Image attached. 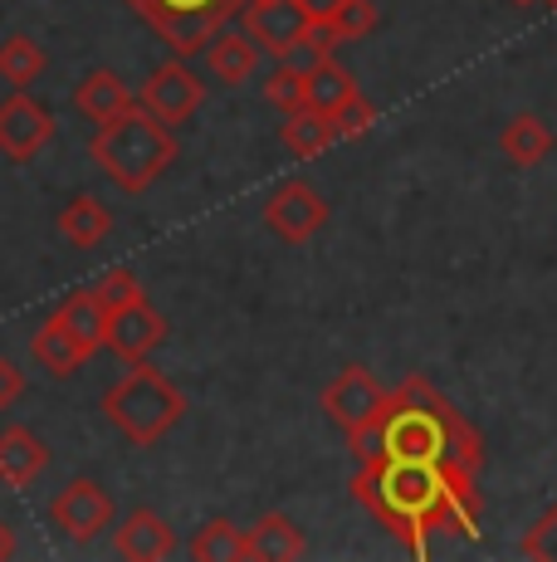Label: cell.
Listing matches in <instances>:
<instances>
[{
  "instance_id": "6da1fadb",
  "label": "cell",
  "mask_w": 557,
  "mask_h": 562,
  "mask_svg": "<svg viewBox=\"0 0 557 562\" xmlns=\"http://www.w3.org/2000/svg\"><path fill=\"white\" fill-rule=\"evenodd\" d=\"M352 499L367 504L411 558H425V538L441 528L459 538L479 533V474L465 464L362 456L352 474Z\"/></svg>"
},
{
  "instance_id": "7a4b0ae2",
  "label": "cell",
  "mask_w": 557,
  "mask_h": 562,
  "mask_svg": "<svg viewBox=\"0 0 557 562\" xmlns=\"http://www.w3.org/2000/svg\"><path fill=\"white\" fill-rule=\"evenodd\" d=\"M352 456L465 464L479 474L485 470V440L465 420V411H455V402L435 392L425 376H406L387 396V411L352 440Z\"/></svg>"
},
{
  "instance_id": "3957f363",
  "label": "cell",
  "mask_w": 557,
  "mask_h": 562,
  "mask_svg": "<svg viewBox=\"0 0 557 562\" xmlns=\"http://www.w3.org/2000/svg\"><path fill=\"white\" fill-rule=\"evenodd\" d=\"M89 153L123 196H143V191H152L171 171L181 143L167 123H157V117L147 113V108H127V113H117L113 123H99Z\"/></svg>"
},
{
  "instance_id": "277c9868",
  "label": "cell",
  "mask_w": 557,
  "mask_h": 562,
  "mask_svg": "<svg viewBox=\"0 0 557 562\" xmlns=\"http://www.w3.org/2000/svg\"><path fill=\"white\" fill-rule=\"evenodd\" d=\"M103 416H109V426L127 446L147 450L186 420V392H181L171 376L157 372V367L133 362L109 392H103Z\"/></svg>"
},
{
  "instance_id": "5b68a950",
  "label": "cell",
  "mask_w": 557,
  "mask_h": 562,
  "mask_svg": "<svg viewBox=\"0 0 557 562\" xmlns=\"http://www.w3.org/2000/svg\"><path fill=\"white\" fill-rule=\"evenodd\" d=\"M123 5H133L147 20V30L167 40L181 59L201 54L235 15H245V0H123Z\"/></svg>"
},
{
  "instance_id": "8992f818",
  "label": "cell",
  "mask_w": 557,
  "mask_h": 562,
  "mask_svg": "<svg viewBox=\"0 0 557 562\" xmlns=\"http://www.w3.org/2000/svg\"><path fill=\"white\" fill-rule=\"evenodd\" d=\"M55 137V113L45 99H35L30 89H15L10 99H0V157L25 167L49 147Z\"/></svg>"
},
{
  "instance_id": "52a82bcc",
  "label": "cell",
  "mask_w": 557,
  "mask_h": 562,
  "mask_svg": "<svg viewBox=\"0 0 557 562\" xmlns=\"http://www.w3.org/2000/svg\"><path fill=\"white\" fill-rule=\"evenodd\" d=\"M387 386L377 382V376L367 372V367H342V372L328 382V392H323V411H328V420H333L338 430H348V440H357L362 430L372 426V420L387 411Z\"/></svg>"
},
{
  "instance_id": "ba28073f",
  "label": "cell",
  "mask_w": 557,
  "mask_h": 562,
  "mask_svg": "<svg viewBox=\"0 0 557 562\" xmlns=\"http://www.w3.org/2000/svg\"><path fill=\"white\" fill-rule=\"evenodd\" d=\"M328 201L318 196L308 181H284L270 201H264V225L270 235H278L284 245H308L318 231L328 225Z\"/></svg>"
},
{
  "instance_id": "9c48e42d",
  "label": "cell",
  "mask_w": 557,
  "mask_h": 562,
  "mask_svg": "<svg viewBox=\"0 0 557 562\" xmlns=\"http://www.w3.org/2000/svg\"><path fill=\"white\" fill-rule=\"evenodd\" d=\"M201 99H206V89H201V79L181 59L152 69L147 74V83L137 89V108H147V113H152L157 123H167V127H181L186 117H196Z\"/></svg>"
},
{
  "instance_id": "30bf717a",
  "label": "cell",
  "mask_w": 557,
  "mask_h": 562,
  "mask_svg": "<svg viewBox=\"0 0 557 562\" xmlns=\"http://www.w3.org/2000/svg\"><path fill=\"white\" fill-rule=\"evenodd\" d=\"M49 524H55L64 538H73V543H89V538H99L103 528H113V499H109V490H103L99 480L64 484V490L55 494V504H49Z\"/></svg>"
},
{
  "instance_id": "8fae6325",
  "label": "cell",
  "mask_w": 557,
  "mask_h": 562,
  "mask_svg": "<svg viewBox=\"0 0 557 562\" xmlns=\"http://www.w3.org/2000/svg\"><path fill=\"white\" fill-rule=\"evenodd\" d=\"M167 318L157 313L152 304H147V294L143 299H133V304H123V308H113L109 313V342L103 348L113 352L117 362H147L157 348L167 342Z\"/></svg>"
},
{
  "instance_id": "7c38bea8",
  "label": "cell",
  "mask_w": 557,
  "mask_h": 562,
  "mask_svg": "<svg viewBox=\"0 0 557 562\" xmlns=\"http://www.w3.org/2000/svg\"><path fill=\"white\" fill-rule=\"evenodd\" d=\"M308 25H314V15L298 0H250L245 5V35L274 59H288Z\"/></svg>"
},
{
  "instance_id": "4fadbf2b",
  "label": "cell",
  "mask_w": 557,
  "mask_h": 562,
  "mask_svg": "<svg viewBox=\"0 0 557 562\" xmlns=\"http://www.w3.org/2000/svg\"><path fill=\"white\" fill-rule=\"evenodd\" d=\"M113 553L127 562H162L177 553V533H171V524L157 509H133L117 524Z\"/></svg>"
},
{
  "instance_id": "5bb4252c",
  "label": "cell",
  "mask_w": 557,
  "mask_h": 562,
  "mask_svg": "<svg viewBox=\"0 0 557 562\" xmlns=\"http://www.w3.org/2000/svg\"><path fill=\"white\" fill-rule=\"evenodd\" d=\"M30 358L45 367L49 376H73L93 352H89V342L59 318V313H49V318L35 328V338H30Z\"/></svg>"
},
{
  "instance_id": "9a60e30c",
  "label": "cell",
  "mask_w": 557,
  "mask_h": 562,
  "mask_svg": "<svg viewBox=\"0 0 557 562\" xmlns=\"http://www.w3.org/2000/svg\"><path fill=\"white\" fill-rule=\"evenodd\" d=\"M45 464H49V446L30 426L0 430V484L25 490V484H35L39 474H45Z\"/></svg>"
},
{
  "instance_id": "2e32d148",
  "label": "cell",
  "mask_w": 557,
  "mask_h": 562,
  "mask_svg": "<svg viewBox=\"0 0 557 562\" xmlns=\"http://www.w3.org/2000/svg\"><path fill=\"white\" fill-rule=\"evenodd\" d=\"M73 108H79V117H89V123H113L117 113L137 108V93L127 89L113 69H89L79 79V89H73Z\"/></svg>"
},
{
  "instance_id": "e0dca14e",
  "label": "cell",
  "mask_w": 557,
  "mask_h": 562,
  "mask_svg": "<svg viewBox=\"0 0 557 562\" xmlns=\"http://www.w3.org/2000/svg\"><path fill=\"white\" fill-rule=\"evenodd\" d=\"M553 147H557V137H553V127L543 123L538 113L509 117V123H503V133H499V153L509 157L513 167H523V171L543 167V161L553 157Z\"/></svg>"
},
{
  "instance_id": "ac0fdd59",
  "label": "cell",
  "mask_w": 557,
  "mask_h": 562,
  "mask_svg": "<svg viewBox=\"0 0 557 562\" xmlns=\"http://www.w3.org/2000/svg\"><path fill=\"white\" fill-rule=\"evenodd\" d=\"M55 221H59V235L73 245V250H99V245L113 235V211L99 196H89V191L64 201V211Z\"/></svg>"
},
{
  "instance_id": "d6986e66",
  "label": "cell",
  "mask_w": 557,
  "mask_h": 562,
  "mask_svg": "<svg viewBox=\"0 0 557 562\" xmlns=\"http://www.w3.org/2000/svg\"><path fill=\"white\" fill-rule=\"evenodd\" d=\"M260 45H254L250 35H240V30H230L225 25L216 40L206 45V64H211V74H216L220 83H230V89H240L245 79H254V69H260Z\"/></svg>"
},
{
  "instance_id": "ffe728a7",
  "label": "cell",
  "mask_w": 557,
  "mask_h": 562,
  "mask_svg": "<svg viewBox=\"0 0 557 562\" xmlns=\"http://www.w3.org/2000/svg\"><path fill=\"white\" fill-rule=\"evenodd\" d=\"M186 553L196 562H254L250 558V528L230 524V518H206V524L191 533Z\"/></svg>"
},
{
  "instance_id": "44dd1931",
  "label": "cell",
  "mask_w": 557,
  "mask_h": 562,
  "mask_svg": "<svg viewBox=\"0 0 557 562\" xmlns=\"http://www.w3.org/2000/svg\"><path fill=\"white\" fill-rule=\"evenodd\" d=\"M308 553L304 528L288 514H264L260 524L250 528V558L254 562H298Z\"/></svg>"
},
{
  "instance_id": "7402d4cb",
  "label": "cell",
  "mask_w": 557,
  "mask_h": 562,
  "mask_svg": "<svg viewBox=\"0 0 557 562\" xmlns=\"http://www.w3.org/2000/svg\"><path fill=\"white\" fill-rule=\"evenodd\" d=\"M333 143H342L338 137V123H333V113H323V108H298V113H288L284 117V147L294 157H318V153H328Z\"/></svg>"
},
{
  "instance_id": "603a6c76",
  "label": "cell",
  "mask_w": 557,
  "mask_h": 562,
  "mask_svg": "<svg viewBox=\"0 0 557 562\" xmlns=\"http://www.w3.org/2000/svg\"><path fill=\"white\" fill-rule=\"evenodd\" d=\"M55 313L69 323L73 333H79L83 342H89V352H99L103 342H109V308L99 304V294H93V289H73V294L64 299Z\"/></svg>"
},
{
  "instance_id": "cb8c5ba5",
  "label": "cell",
  "mask_w": 557,
  "mask_h": 562,
  "mask_svg": "<svg viewBox=\"0 0 557 562\" xmlns=\"http://www.w3.org/2000/svg\"><path fill=\"white\" fill-rule=\"evenodd\" d=\"M45 69H49V54L30 35H10L5 45H0V79H5L10 89H30L35 79H45Z\"/></svg>"
},
{
  "instance_id": "d4e9b609",
  "label": "cell",
  "mask_w": 557,
  "mask_h": 562,
  "mask_svg": "<svg viewBox=\"0 0 557 562\" xmlns=\"http://www.w3.org/2000/svg\"><path fill=\"white\" fill-rule=\"evenodd\" d=\"M304 79H308V103L314 108H323V113H338L342 103H352L357 99V83H352V74L342 69V64L333 59H318V64H308L304 69Z\"/></svg>"
},
{
  "instance_id": "484cf974",
  "label": "cell",
  "mask_w": 557,
  "mask_h": 562,
  "mask_svg": "<svg viewBox=\"0 0 557 562\" xmlns=\"http://www.w3.org/2000/svg\"><path fill=\"white\" fill-rule=\"evenodd\" d=\"M264 103L270 108H278V113H298V108H308V79H304V69L298 64H278V69H270L264 74Z\"/></svg>"
},
{
  "instance_id": "4316f807",
  "label": "cell",
  "mask_w": 557,
  "mask_h": 562,
  "mask_svg": "<svg viewBox=\"0 0 557 562\" xmlns=\"http://www.w3.org/2000/svg\"><path fill=\"white\" fill-rule=\"evenodd\" d=\"M93 294H99V304L103 308H123V304H133V299H143V284H137V274L127 265H113V269H103L99 279H93Z\"/></svg>"
},
{
  "instance_id": "83f0119b",
  "label": "cell",
  "mask_w": 557,
  "mask_h": 562,
  "mask_svg": "<svg viewBox=\"0 0 557 562\" xmlns=\"http://www.w3.org/2000/svg\"><path fill=\"white\" fill-rule=\"evenodd\" d=\"M377 5L372 0H348V5H338L333 15H328V25L338 30V40H367L372 30H377Z\"/></svg>"
},
{
  "instance_id": "f1b7e54d",
  "label": "cell",
  "mask_w": 557,
  "mask_h": 562,
  "mask_svg": "<svg viewBox=\"0 0 557 562\" xmlns=\"http://www.w3.org/2000/svg\"><path fill=\"white\" fill-rule=\"evenodd\" d=\"M333 45H342L338 30L328 25V20H314V25L304 30V40L294 45V54H288V64H298V69H308V64L318 59H333Z\"/></svg>"
},
{
  "instance_id": "f546056e",
  "label": "cell",
  "mask_w": 557,
  "mask_h": 562,
  "mask_svg": "<svg viewBox=\"0 0 557 562\" xmlns=\"http://www.w3.org/2000/svg\"><path fill=\"white\" fill-rule=\"evenodd\" d=\"M333 123H338V137H342V143H357V137H367L372 127H377V108H372L367 93H357L352 103L338 108Z\"/></svg>"
},
{
  "instance_id": "4dcf8cb0",
  "label": "cell",
  "mask_w": 557,
  "mask_h": 562,
  "mask_svg": "<svg viewBox=\"0 0 557 562\" xmlns=\"http://www.w3.org/2000/svg\"><path fill=\"white\" fill-rule=\"evenodd\" d=\"M20 396H25V372L10 358H0V411H10Z\"/></svg>"
},
{
  "instance_id": "1f68e13d",
  "label": "cell",
  "mask_w": 557,
  "mask_h": 562,
  "mask_svg": "<svg viewBox=\"0 0 557 562\" xmlns=\"http://www.w3.org/2000/svg\"><path fill=\"white\" fill-rule=\"evenodd\" d=\"M298 5H304L308 15H314V20H328V15H333V10H338V5H348V0H298Z\"/></svg>"
},
{
  "instance_id": "d6a6232c",
  "label": "cell",
  "mask_w": 557,
  "mask_h": 562,
  "mask_svg": "<svg viewBox=\"0 0 557 562\" xmlns=\"http://www.w3.org/2000/svg\"><path fill=\"white\" fill-rule=\"evenodd\" d=\"M15 548H20V543H15V528H10L5 518H0V562L15 558Z\"/></svg>"
},
{
  "instance_id": "836d02e7",
  "label": "cell",
  "mask_w": 557,
  "mask_h": 562,
  "mask_svg": "<svg viewBox=\"0 0 557 562\" xmlns=\"http://www.w3.org/2000/svg\"><path fill=\"white\" fill-rule=\"evenodd\" d=\"M543 5H548V10H557V0H543Z\"/></svg>"
},
{
  "instance_id": "e575fe53",
  "label": "cell",
  "mask_w": 557,
  "mask_h": 562,
  "mask_svg": "<svg viewBox=\"0 0 557 562\" xmlns=\"http://www.w3.org/2000/svg\"><path fill=\"white\" fill-rule=\"evenodd\" d=\"M513 5H533V0H513Z\"/></svg>"
},
{
  "instance_id": "d590c367",
  "label": "cell",
  "mask_w": 557,
  "mask_h": 562,
  "mask_svg": "<svg viewBox=\"0 0 557 562\" xmlns=\"http://www.w3.org/2000/svg\"><path fill=\"white\" fill-rule=\"evenodd\" d=\"M245 5H250V0H245Z\"/></svg>"
}]
</instances>
